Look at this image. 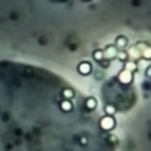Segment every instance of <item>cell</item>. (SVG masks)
I'll return each mask as SVG.
<instances>
[{"instance_id": "5", "label": "cell", "mask_w": 151, "mask_h": 151, "mask_svg": "<svg viewBox=\"0 0 151 151\" xmlns=\"http://www.w3.org/2000/svg\"><path fill=\"white\" fill-rule=\"evenodd\" d=\"M104 111H105V113L107 114V116H112V114H114L116 113V107L113 106V105H106L105 107H104Z\"/></svg>"}, {"instance_id": "3", "label": "cell", "mask_w": 151, "mask_h": 151, "mask_svg": "<svg viewBox=\"0 0 151 151\" xmlns=\"http://www.w3.org/2000/svg\"><path fill=\"white\" fill-rule=\"evenodd\" d=\"M84 104H85V106H86L87 110L92 111V110H94L96 106H97V100H96L93 97H88V98H86V100H85Z\"/></svg>"}, {"instance_id": "4", "label": "cell", "mask_w": 151, "mask_h": 151, "mask_svg": "<svg viewBox=\"0 0 151 151\" xmlns=\"http://www.w3.org/2000/svg\"><path fill=\"white\" fill-rule=\"evenodd\" d=\"M78 70H79L80 73H83V74H87V73L91 72V64H88V63H83V64L79 65Z\"/></svg>"}, {"instance_id": "2", "label": "cell", "mask_w": 151, "mask_h": 151, "mask_svg": "<svg viewBox=\"0 0 151 151\" xmlns=\"http://www.w3.org/2000/svg\"><path fill=\"white\" fill-rule=\"evenodd\" d=\"M60 109L64 112H71L73 110V103L71 101V99H63L60 101Z\"/></svg>"}, {"instance_id": "6", "label": "cell", "mask_w": 151, "mask_h": 151, "mask_svg": "<svg viewBox=\"0 0 151 151\" xmlns=\"http://www.w3.org/2000/svg\"><path fill=\"white\" fill-rule=\"evenodd\" d=\"M80 143H81L83 145H86V144H87V138H86V137H81V138H80Z\"/></svg>"}, {"instance_id": "1", "label": "cell", "mask_w": 151, "mask_h": 151, "mask_svg": "<svg viewBox=\"0 0 151 151\" xmlns=\"http://www.w3.org/2000/svg\"><path fill=\"white\" fill-rule=\"evenodd\" d=\"M99 126L104 131H111L116 126V119L112 116H104L99 120Z\"/></svg>"}]
</instances>
